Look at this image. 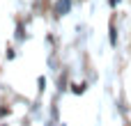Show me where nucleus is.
I'll return each instance as SVG.
<instances>
[{
  "mask_svg": "<svg viewBox=\"0 0 131 126\" xmlns=\"http://www.w3.org/2000/svg\"><path fill=\"white\" fill-rule=\"evenodd\" d=\"M58 9H60V11H64V9H67V0H62V2L58 5Z\"/></svg>",
  "mask_w": 131,
  "mask_h": 126,
  "instance_id": "1",
  "label": "nucleus"
}]
</instances>
